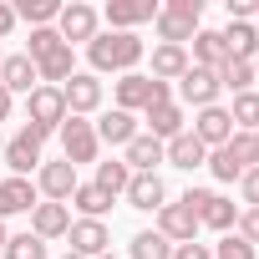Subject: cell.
I'll return each instance as SVG.
<instances>
[{"label": "cell", "mask_w": 259, "mask_h": 259, "mask_svg": "<svg viewBox=\"0 0 259 259\" xmlns=\"http://www.w3.org/2000/svg\"><path fill=\"white\" fill-rule=\"evenodd\" d=\"M87 56H92L97 71H122L127 76V71L143 61V41L133 31H107V36H92L87 41Z\"/></svg>", "instance_id": "obj_1"}, {"label": "cell", "mask_w": 259, "mask_h": 259, "mask_svg": "<svg viewBox=\"0 0 259 259\" xmlns=\"http://www.w3.org/2000/svg\"><path fill=\"white\" fill-rule=\"evenodd\" d=\"M208 168H213L219 183H234V178H244L249 168H259V143H254V133H234L224 148H213V153H208Z\"/></svg>", "instance_id": "obj_2"}, {"label": "cell", "mask_w": 259, "mask_h": 259, "mask_svg": "<svg viewBox=\"0 0 259 259\" xmlns=\"http://www.w3.org/2000/svg\"><path fill=\"white\" fill-rule=\"evenodd\" d=\"M198 16H203V0H168V6H158L163 46H188L198 36Z\"/></svg>", "instance_id": "obj_3"}, {"label": "cell", "mask_w": 259, "mask_h": 259, "mask_svg": "<svg viewBox=\"0 0 259 259\" xmlns=\"http://www.w3.org/2000/svg\"><path fill=\"white\" fill-rule=\"evenodd\" d=\"M26 127H36L41 138H51V133H61V122H66V97H61V87H36L31 97H26Z\"/></svg>", "instance_id": "obj_4"}, {"label": "cell", "mask_w": 259, "mask_h": 259, "mask_svg": "<svg viewBox=\"0 0 259 259\" xmlns=\"http://www.w3.org/2000/svg\"><path fill=\"white\" fill-rule=\"evenodd\" d=\"M158 102H168V81H153V76H138V71H127L117 81V112H138V107L148 112Z\"/></svg>", "instance_id": "obj_5"}, {"label": "cell", "mask_w": 259, "mask_h": 259, "mask_svg": "<svg viewBox=\"0 0 259 259\" xmlns=\"http://www.w3.org/2000/svg\"><path fill=\"white\" fill-rule=\"evenodd\" d=\"M183 203H188V208H193V219H198V224H208V229H234V224H239V208H234L229 198L208 193V188H188V193H183Z\"/></svg>", "instance_id": "obj_6"}, {"label": "cell", "mask_w": 259, "mask_h": 259, "mask_svg": "<svg viewBox=\"0 0 259 259\" xmlns=\"http://www.w3.org/2000/svg\"><path fill=\"white\" fill-rule=\"evenodd\" d=\"M41 133H36V127H21V133L6 143V153H0V158H6V168H11V178H26L31 168H41Z\"/></svg>", "instance_id": "obj_7"}, {"label": "cell", "mask_w": 259, "mask_h": 259, "mask_svg": "<svg viewBox=\"0 0 259 259\" xmlns=\"http://www.w3.org/2000/svg\"><path fill=\"white\" fill-rule=\"evenodd\" d=\"M61 148H66V163H97V127L81 122V117H66L61 122Z\"/></svg>", "instance_id": "obj_8"}, {"label": "cell", "mask_w": 259, "mask_h": 259, "mask_svg": "<svg viewBox=\"0 0 259 259\" xmlns=\"http://www.w3.org/2000/svg\"><path fill=\"white\" fill-rule=\"evenodd\" d=\"M219 92H224V87H219V71L188 66V71L178 76V97H183V102H193L198 112H203V107H219Z\"/></svg>", "instance_id": "obj_9"}, {"label": "cell", "mask_w": 259, "mask_h": 259, "mask_svg": "<svg viewBox=\"0 0 259 259\" xmlns=\"http://www.w3.org/2000/svg\"><path fill=\"white\" fill-rule=\"evenodd\" d=\"M56 36H61L66 46H76V41H92V36H97V11H92V6H81V0L61 6V16H56Z\"/></svg>", "instance_id": "obj_10"}, {"label": "cell", "mask_w": 259, "mask_h": 259, "mask_svg": "<svg viewBox=\"0 0 259 259\" xmlns=\"http://www.w3.org/2000/svg\"><path fill=\"white\" fill-rule=\"evenodd\" d=\"M61 97H66V117H87V112L102 107V81H97L92 71H76V76L61 87Z\"/></svg>", "instance_id": "obj_11"}, {"label": "cell", "mask_w": 259, "mask_h": 259, "mask_svg": "<svg viewBox=\"0 0 259 259\" xmlns=\"http://www.w3.org/2000/svg\"><path fill=\"white\" fill-rule=\"evenodd\" d=\"M158 234L168 239V244H188L193 234H198V219H193V208L178 198V203H163L158 208Z\"/></svg>", "instance_id": "obj_12"}, {"label": "cell", "mask_w": 259, "mask_h": 259, "mask_svg": "<svg viewBox=\"0 0 259 259\" xmlns=\"http://www.w3.org/2000/svg\"><path fill=\"white\" fill-rule=\"evenodd\" d=\"M66 234H71V254H81V259H102L107 244H112V234H107L102 219H81V224H71Z\"/></svg>", "instance_id": "obj_13"}, {"label": "cell", "mask_w": 259, "mask_h": 259, "mask_svg": "<svg viewBox=\"0 0 259 259\" xmlns=\"http://www.w3.org/2000/svg\"><path fill=\"white\" fill-rule=\"evenodd\" d=\"M193 138H198L203 148H224V143L234 138V117H229V107H203L198 122H193Z\"/></svg>", "instance_id": "obj_14"}, {"label": "cell", "mask_w": 259, "mask_h": 259, "mask_svg": "<svg viewBox=\"0 0 259 259\" xmlns=\"http://www.w3.org/2000/svg\"><path fill=\"white\" fill-rule=\"evenodd\" d=\"M133 208H143V213H158L163 208V198H168V188H163V178L158 173H133V183H127V193H122Z\"/></svg>", "instance_id": "obj_15"}, {"label": "cell", "mask_w": 259, "mask_h": 259, "mask_svg": "<svg viewBox=\"0 0 259 259\" xmlns=\"http://www.w3.org/2000/svg\"><path fill=\"white\" fill-rule=\"evenodd\" d=\"M107 21L112 31H133L143 21H158V6L153 0H107Z\"/></svg>", "instance_id": "obj_16"}, {"label": "cell", "mask_w": 259, "mask_h": 259, "mask_svg": "<svg viewBox=\"0 0 259 259\" xmlns=\"http://www.w3.org/2000/svg\"><path fill=\"white\" fill-rule=\"evenodd\" d=\"M41 193H46V203H66L76 193V168L71 163H41Z\"/></svg>", "instance_id": "obj_17"}, {"label": "cell", "mask_w": 259, "mask_h": 259, "mask_svg": "<svg viewBox=\"0 0 259 259\" xmlns=\"http://www.w3.org/2000/svg\"><path fill=\"white\" fill-rule=\"evenodd\" d=\"M71 229V213H66V203H36L31 208V234L46 244V239H61Z\"/></svg>", "instance_id": "obj_18"}, {"label": "cell", "mask_w": 259, "mask_h": 259, "mask_svg": "<svg viewBox=\"0 0 259 259\" xmlns=\"http://www.w3.org/2000/svg\"><path fill=\"white\" fill-rule=\"evenodd\" d=\"M36 81H41V76H36V61H31V56H6V61H0V87H6L11 97H16V92L31 97Z\"/></svg>", "instance_id": "obj_19"}, {"label": "cell", "mask_w": 259, "mask_h": 259, "mask_svg": "<svg viewBox=\"0 0 259 259\" xmlns=\"http://www.w3.org/2000/svg\"><path fill=\"white\" fill-rule=\"evenodd\" d=\"M224 36V46H229V61H249L254 66V56H259V31L249 26V21H229V31H219Z\"/></svg>", "instance_id": "obj_20"}, {"label": "cell", "mask_w": 259, "mask_h": 259, "mask_svg": "<svg viewBox=\"0 0 259 259\" xmlns=\"http://www.w3.org/2000/svg\"><path fill=\"white\" fill-rule=\"evenodd\" d=\"M31 208H36L31 178H6V183H0V224H6L11 213H31Z\"/></svg>", "instance_id": "obj_21"}, {"label": "cell", "mask_w": 259, "mask_h": 259, "mask_svg": "<svg viewBox=\"0 0 259 259\" xmlns=\"http://www.w3.org/2000/svg\"><path fill=\"white\" fill-rule=\"evenodd\" d=\"M178 133H183V107H178L173 97L158 102V107H148V138H158V143L168 138V143H173Z\"/></svg>", "instance_id": "obj_22"}, {"label": "cell", "mask_w": 259, "mask_h": 259, "mask_svg": "<svg viewBox=\"0 0 259 259\" xmlns=\"http://www.w3.org/2000/svg\"><path fill=\"white\" fill-rule=\"evenodd\" d=\"M163 158H168L173 168H203V163H208V148H203L193 133H178L173 143H163Z\"/></svg>", "instance_id": "obj_23"}, {"label": "cell", "mask_w": 259, "mask_h": 259, "mask_svg": "<svg viewBox=\"0 0 259 259\" xmlns=\"http://www.w3.org/2000/svg\"><path fill=\"white\" fill-rule=\"evenodd\" d=\"M224 61H229V46H224V36H219V31H198V36H193V61H188V66L219 71Z\"/></svg>", "instance_id": "obj_24"}, {"label": "cell", "mask_w": 259, "mask_h": 259, "mask_svg": "<svg viewBox=\"0 0 259 259\" xmlns=\"http://www.w3.org/2000/svg\"><path fill=\"white\" fill-rule=\"evenodd\" d=\"M133 173H153L158 163H163V143L158 138H148V133H138L133 143H127V158H122Z\"/></svg>", "instance_id": "obj_25"}, {"label": "cell", "mask_w": 259, "mask_h": 259, "mask_svg": "<svg viewBox=\"0 0 259 259\" xmlns=\"http://www.w3.org/2000/svg\"><path fill=\"white\" fill-rule=\"evenodd\" d=\"M138 138V122H133V112H107L102 122H97V143H112V148H127Z\"/></svg>", "instance_id": "obj_26"}, {"label": "cell", "mask_w": 259, "mask_h": 259, "mask_svg": "<svg viewBox=\"0 0 259 259\" xmlns=\"http://www.w3.org/2000/svg\"><path fill=\"white\" fill-rule=\"evenodd\" d=\"M188 71V46H158L153 51V81H178Z\"/></svg>", "instance_id": "obj_27"}, {"label": "cell", "mask_w": 259, "mask_h": 259, "mask_svg": "<svg viewBox=\"0 0 259 259\" xmlns=\"http://www.w3.org/2000/svg\"><path fill=\"white\" fill-rule=\"evenodd\" d=\"M36 76H41L46 87H56V81L66 87V81L76 76V61H71V46H56V51H51L46 61H36Z\"/></svg>", "instance_id": "obj_28"}, {"label": "cell", "mask_w": 259, "mask_h": 259, "mask_svg": "<svg viewBox=\"0 0 259 259\" xmlns=\"http://www.w3.org/2000/svg\"><path fill=\"white\" fill-rule=\"evenodd\" d=\"M229 117H234V133H259V92H239Z\"/></svg>", "instance_id": "obj_29"}, {"label": "cell", "mask_w": 259, "mask_h": 259, "mask_svg": "<svg viewBox=\"0 0 259 259\" xmlns=\"http://www.w3.org/2000/svg\"><path fill=\"white\" fill-rule=\"evenodd\" d=\"M127 183H133V168L127 163H97V188L107 193V198H117V193H127Z\"/></svg>", "instance_id": "obj_30"}, {"label": "cell", "mask_w": 259, "mask_h": 259, "mask_svg": "<svg viewBox=\"0 0 259 259\" xmlns=\"http://www.w3.org/2000/svg\"><path fill=\"white\" fill-rule=\"evenodd\" d=\"M133 259H173V244L158 234V229H143L138 239H133V249H127Z\"/></svg>", "instance_id": "obj_31"}, {"label": "cell", "mask_w": 259, "mask_h": 259, "mask_svg": "<svg viewBox=\"0 0 259 259\" xmlns=\"http://www.w3.org/2000/svg\"><path fill=\"white\" fill-rule=\"evenodd\" d=\"M219 87H229L234 97H239V92H254V66H249V61H224V66H219Z\"/></svg>", "instance_id": "obj_32"}, {"label": "cell", "mask_w": 259, "mask_h": 259, "mask_svg": "<svg viewBox=\"0 0 259 259\" xmlns=\"http://www.w3.org/2000/svg\"><path fill=\"white\" fill-rule=\"evenodd\" d=\"M71 203H76V208H81L87 219H102V213L112 208V198H107V193H102L97 183H76V193H71Z\"/></svg>", "instance_id": "obj_33"}, {"label": "cell", "mask_w": 259, "mask_h": 259, "mask_svg": "<svg viewBox=\"0 0 259 259\" xmlns=\"http://www.w3.org/2000/svg\"><path fill=\"white\" fill-rule=\"evenodd\" d=\"M21 16L41 31V26H51V21L61 16V6H56V0H21V6H16V21H21Z\"/></svg>", "instance_id": "obj_34"}, {"label": "cell", "mask_w": 259, "mask_h": 259, "mask_svg": "<svg viewBox=\"0 0 259 259\" xmlns=\"http://www.w3.org/2000/svg\"><path fill=\"white\" fill-rule=\"evenodd\" d=\"M6 259H46V244L36 234H16V239H6Z\"/></svg>", "instance_id": "obj_35"}, {"label": "cell", "mask_w": 259, "mask_h": 259, "mask_svg": "<svg viewBox=\"0 0 259 259\" xmlns=\"http://www.w3.org/2000/svg\"><path fill=\"white\" fill-rule=\"evenodd\" d=\"M56 46H66V41H61L51 26H41V31H31V46H26V56H31V61H46Z\"/></svg>", "instance_id": "obj_36"}, {"label": "cell", "mask_w": 259, "mask_h": 259, "mask_svg": "<svg viewBox=\"0 0 259 259\" xmlns=\"http://www.w3.org/2000/svg\"><path fill=\"white\" fill-rule=\"evenodd\" d=\"M213 259H254V244H244L239 234H229L224 244H213Z\"/></svg>", "instance_id": "obj_37"}, {"label": "cell", "mask_w": 259, "mask_h": 259, "mask_svg": "<svg viewBox=\"0 0 259 259\" xmlns=\"http://www.w3.org/2000/svg\"><path fill=\"white\" fill-rule=\"evenodd\" d=\"M239 239L259 249V208H244V213H239Z\"/></svg>", "instance_id": "obj_38"}, {"label": "cell", "mask_w": 259, "mask_h": 259, "mask_svg": "<svg viewBox=\"0 0 259 259\" xmlns=\"http://www.w3.org/2000/svg\"><path fill=\"white\" fill-rule=\"evenodd\" d=\"M173 259H213V249L198 244V239H188V244H173Z\"/></svg>", "instance_id": "obj_39"}, {"label": "cell", "mask_w": 259, "mask_h": 259, "mask_svg": "<svg viewBox=\"0 0 259 259\" xmlns=\"http://www.w3.org/2000/svg\"><path fill=\"white\" fill-rule=\"evenodd\" d=\"M239 193H244V203H249V208H259V168H249V173L239 178Z\"/></svg>", "instance_id": "obj_40"}, {"label": "cell", "mask_w": 259, "mask_h": 259, "mask_svg": "<svg viewBox=\"0 0 259 259\" xmlns=\"http://www.w3.org/2000/svg\"><path fill=\"white\" fill-rule=\"evenodd\" d=\"M259 16V0H229V21H249Z\"/></svg>", "instance_id": "obj_41"}, {"label": "cell", "mask_w": 259, "mask_h": 259, "mask_svg": "<svg viewBox=\"0 0 259 259\" xmlns=\"http://www.w3.org/2000/svg\"><path fill=\"white\" fill-rule=\"evenodd\" d=\"M16 31V6H0V36Z\"/></svg>", "instance_id": "obj_42"}, {"label": "cell", "mask_w": 259, "mask_h": 259, "mask_svg": "<svg viewBox=\"0 0 259 259\" xmlns=\"http://www.w3.org/2000/svg\"><path fill=\"white\" fill-rule=\"evenodd\" d=\"M6 117H11V92L0 87V122H6Z\"/></svg>", "instance_id": "obj_43"}, {"label": "cell", "mask_w": 259, "mask_h": 259, "mask_svg": "<svg viewBox=\"0 0 259 259\" xmlns=\"http://www.w3.org/2000/svg\"><path fill=\"white\" fill-rule=\"evenodd\" d=\"M6 239H11V234H6V224H0V249H6Z\"/></svg>", "instance_id": "obj_44"}, {"label": "cell", "mask_w": 259, "mask_h": 259, "mask_svg": "<svg viewBox=\"0 0 259 259\" xmlns=\"http://www.w3.org/2000/svg\"><path fill=\"white\" fill-rule=\"evenodd\" d=\"M254 81H259V56H254Z\"/></svg>", "instance_id": "obj_45"}, {"label": "cell", "mask_w": 259, "mask_h": 259, "mask_svg": "<svg viewBox=\"0 0 259 259\" xmlns=\"http://www.w3.org/2000/svg\"><path fill=\"white\" fill-rule=\"evenodd\" d=\"M0 153H6V138H0Z\"/></svg>", "instance_id": "obj_46"}, {"label": "cell", "mask_w": 259, "mask_h": 259, "mask_svg": "<svg viewBox=\"0 0 259 259\" xmlns=\"http://www.w3.org/2000/svg\"><path fill=\"white\" fill-rule=\"evenodd\" d=\"M102 259H117V254H102Z\"/></svg>", "instance_id": "obj_47"}, {"label": "cell", "mask_w": 259, "mask_h": 259, "mask_svg": "<svg viewBox=\"0 0 259 259\" xmlns=\"http://www.w3.org/2000/svg\"><path fill=\"white\" fill-rule=\"evenodd\" d=\"M66 259H81V254H66Z\"/></svg>", "instance_id": "obj_48"}, {"label": "cell", "mask_w": 259, "mask_h": 259, "mask_svg": "<svg viewBox=\"0 0 259 259\" xmlns=\"http://www.w3.org/2000/svg\"><path fill=\"white\" fill-rule=\"evenodd\" d=\"M254 143H259V133H254Z\"/></svg>", "instance_id": "obj_49"}, {"label": "cell", "mask_w": 259, "mask_h": 259, "mask_svg": "<svg viewBox=\"0 0 259 259\" xmlns=\"http://www.w3.org/2000/svg\"><path fill=\"white\" fill-rule=\"evenodd\" d=\"M254 31H259V26H254Z\"/></svg>", "instance_id": "obj_50"}]
</instances>
